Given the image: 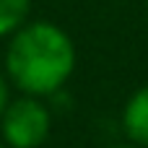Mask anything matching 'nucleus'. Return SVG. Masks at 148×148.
Wrapping results in <instances>:
<instances>
[{"instance_id": "nucleus-1", "label": "nucleus", "mask_w": 148, "mask_h": 148, "mask_svg": "<svg viewBox=\"0 0 148 148\" xmlns=\"http://www.w3.org/2000/svg\"><path fill=\"white\" fill-rule=\"evenodd\" d=\"M5 70L26 96H55L75 70V44L52 21H31L10 34Z\"/></svg>"}, {"instance_id": "nucleus-2", "label": "nucleus", "mask_w": 148, "mask_h": 148, "mask_svg": "<svg viewBox=\"0 0 148 148\" xmlns=\"http://www.w3.org/2000/svg\"><path fill=\"white\" fill-rule=\"evenodd\" d=\"M52 130V117L39 96L8 101L0 114V133L8 148H39Z\"/></svg>"}, {"instance_id": "nucleus-3", "label": "nucleus", "mask_w": 148, "mask_h": 148, "mask_svg": "<svg viewBox=\"0 0 148 148\" xmlns=\"http://www.w3.org/2000/svg\"><path fill=\"white\" fill-rule=\"evenodd\" d=\"M122 130L138 148H148V83L140 86L122 107Z\"/></svg>"}, {"instance_id": "nucleus-4", "label": "nucleus", "mask_w": 148, "mask_h": 148, "mask_svg": "<svg viewBox=\"0 0 148 148\" xmlns=\"http://www.w3.org/2000/svg\"><path fill=\"white\" fill-rule=\"evenodd\" d=\"M31 0H0V36H10L26 23Z\"/></svg>"}, {"instance_id": "nucleus-5", "label": "nucleus", "mask_w": 148, "mask_h": 148, "mask_svg": "<svg viewBox=\"0 0 148 148\" xmlns=\"http://www.w3.org/2000/svg\"><path fill=\"white\" fill-rule=\"evenodd\" d=\"M5 107H8V83H5L3 75H0V114H3Z\"/></svg>"}, {"instance_id": "nucleus-6", "label": "nucleus", "mask_w": 148, "mask_h": 148, "mask_svg": "<svg viewBox=\"0 0 148 148\" xmlns=\"http://www.w3.org/2000/svg\"><path fill=\"white\" fill-rule=\"evenodd\" d=\"M109 148H138V146H133V143H117V146H109Z\"/></svg>"}, {"instance_id": "nucleus-7", "label": "nucleus", "mask_w": 148, "mask_h": 148, "mask_svg": "<svg viewBox=\"0 0 148 148\" xmlns=\"http://www.w3.org/2000/svg\"><path fill=\"white\" fill-rule=\"evenodd\" d=\"M0 148H8V146H3V143H0Z\"/></svg>"}, {"instance_id": "nucleus-8", "label": "nucleus", "mask_w": 148, "mask_h": 148, "mask_svg": "<svg viewBox=\"0 0 148 148\" xmlns=\"http://www.w3.org/2000/svg\"><path fill=\"white\" fill-rule=\"evenodd\" d=\"M146 8H148V0H146Z\"/></svg>"}]
</instances>
